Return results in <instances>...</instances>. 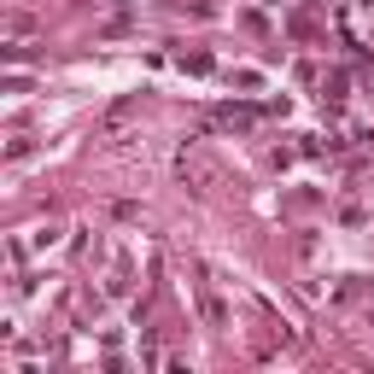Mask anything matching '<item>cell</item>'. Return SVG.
<instances>
[{
  "label": "cell",
  "mask_w": 374,
  "mask_h": 374,
  "mask_svg": "<svg viewBox=\"0 0 374 374\" xmlns=\"http://www.w3.org/2000/svg\"><path fill=\"white\" fill-rule=\"evenodd\" d=\"M182 71H193V76H205V71H210V59H205V53H182Z\"/></svg>",
  "instance_id": "cell-1"
}]
</instances>
